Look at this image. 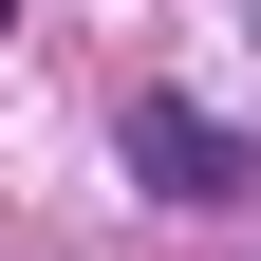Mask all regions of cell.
I'll use <instances>...</instances> for the list:
<instances>
[{
    "label": "cell",
    "mask_w": 261,
    "mask_h": 261,
    "mask_svg": "<svg viewBox=\"0 0 261 261\" xmlns=\"http://www.w3.org/2000/svg\"><path fill=\"white\" fill-rule=\"evenodd\" d=\"M130 187L243 224V205H261V130H243V112H187V93H130Z\"/></svg>",
    "instance_id": "1"
},
{
    "label": "cell",
    "mask_w": 261,
    "mask_h": 261,
    "mask_svg": "<svg viewBox=\"0 0 261 261\" xmlns=\"http://www.w3.org/2000/svg\"><path fill=\"white\" fill-rule=\"evenodd\" d=\"M0 19H19V0H0Z\"/></svg>",
    "instance_id": "2"
}]
</instances>
